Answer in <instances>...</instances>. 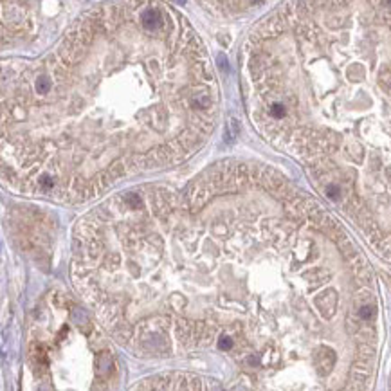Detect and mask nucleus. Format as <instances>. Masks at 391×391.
Listing matches in <instances>:
<instances>
[{"instance_id":"6","label":"nucleus","mask_w":391,"mask_h":391,"mask_svg":"<svg viewBox=\"0 0 391 391\" xmlns=\"http://www.w3.org/2000/svg\"><path fill=\"white\" fill-rule=\"evenodd\" d=\"M371 377V364L370 362H362V361H355L350 370V380H352V386L357 391H364L368 382H370Z\"/></svg>"},{"instance_id":"2","label":"nucleus","mask_w":391,"mask_h":391,"mask_svg":"<svg viewBox=\"0 0 391 391\" xmlns=\"http://www.w3.org/2000/svg\"><path fill=\"white\" fill-rule=\"evenodd\" d=\"M168 328H170V319L157 316V318L146 319L139 327L137 339L142 350H148L153 355H164L170 352V343H168Z\"/></svg>"},{"instance_id":"1","label":"nucleus","mask_w":391,"mask_h":391,"mask_svg":"<svg viewBox=\"0 0 391 391\" xmlns=\"http://www.w3.org/2000/svg\"><path fill=\"white\" fill-rule=\"evenodd\" d=\"M218 99L209 54L177 9L163 0L99 6L38 60H4V182L85 202L132 170L197 153Z\"/></svg>"},{"instance_id":"11","label":"nucleus","mask_w":391,"mask_h":391,"mask_svg":"<svg viewBox=\"0 0 391 391\" xmlns=\"http://www.w3.org/2000/svg\"><path fill=\"white\" fill-rule=\"evenodd\" d=\"M133 327L128 321H119L116 327L112 328V337L117 341L119 344H126L130 343V339L133 337Z\"/></svg>"},{"instance_id":"15","label":"nucleus","mask_w":391,"mask_h":391,"mask_svg":"<svg viewBox=\"0 0 391 391\" xmlns=\"http://www.w3.org/2000/svg\"><path fill=\"white\" fill-rule=\"evenodd\" d=\"M184 389L186 391H202V380H200L197 375H186Z\"/></svg>"},{"instance_id":"9","label":"nucleus","mask_w":391,"mask_h":391,"mask_svg":"<svg viewBox=\"0 0 391 391\" xmlns=\"http://www.w3.org/2000/svg\"><path fill=\"white\" fill-rule=\"evenodd\" d=\"M70 321H74L76 328L82 332V334H87V335L92 334V321L82 306H72V308H70Z\"/></svg>"},{"instance_id":"5","label":"nucleus","mask_w":391,"mask_h":391,"mask_svg":"<svg viewBox=\"0 0 391 391\" xmlns=\"http://www.w3.org/2000/svg\"><path fill=\"white\" fill-rule=\"evenodd\" d=\"M301 278L303 281L306 283L308 290H316V288L323 287V285H327L328 281L332 279V271L328 267H323V265H314L306 269V271L301 272Z\"/></svg>"},{"instance_id":"13","label":"nucleus","mask_w":391,"mask_h":391,"mask_svg":"<svg viewBox=\"0 0 391 391\" xmlns=\"http://www.w3.org/2000/svg\"><path fill=\"white\" fill-rule=\"evenodd\" d=\"M168 301H170V305H172V308L175 310V312H182V310L186 308V305H188V299H186V296H182L181 292L170 294Z\"/></svg>"},{"instance_id":"7","label":"nucleus","mask_w":391,"mask_h":391,"mask_svg":"<svg viewBox=\"0 0 391 391\" xmlns=\"http://www.w3.org/2000/svg\"><path fill=\"white\" fill-rule=\"evenodd\" d=\"M175 334L177 339L181 341L186 346H191V344L198 343V335H197V323L189 321V319H177L175 321Z\"/></svg>"},{"instance_id":"16","label":"nucleus","mask_w":391,"mask_h":391,"mask_svg":"<svg viewBox=\"0 0 391 391\" xmlns=\"http://www.w3.org/2000/svg\"><path fill=\"white\" fill-rule=\"evenodd\" d=\"M232 344H234L232 337L229 334H225V332H223V334L220 335V339H218V348L225 352V350H231L232 348Z\"/></svg>"},{"instance_id":"8","label":"nucleus","mask_w":391,"mask_h":391,"mask_svg":"<svg viewBox=\"0 0 391 391\" xmlns=\"http://www.w3.org/2000/svg\"><path fill=\"white\" fill-rule=\"evenodd\" d=\"M99 316H101V321H103L105 327L114 328L117 323L121 321V305L116 303V299L108 301V303H105V305L101 306Z\"/></svg>"},{"instance_id":"3","label":"nucleus","mask_w":391,"mask_h":391,"mask_svg":"<svg viewBox=\"0 0 391 391\" xmlns=\"http://www.w3.org/2000/svg\"><path fill=\"white\" fill-rule=\"evenodd\" d=\"M337 301H339V294L334 287L323 288L321 292L316 294L314 297V306L321 314L323 319H332L337 312Z\"/></svg>"},{"instance_id":"4","label":"nucleus","mask_w":391,"mask_h":391,"mask_svg":"<svg viewBox=\"0 0 391 391\" xmlns=\"http://www.w3.org/2000/svg\"><path fill=\"white\" fill-rule=\"evenodd\" d=\"M312 361H314V368L321 377H327V375L332 373L335 366V352L330 348V346H318L314 350V355H312Z\"/></svg>"},{"instance_id":"18","label":"nucleus","mask_w":391,"mask_h":391,"mask_svg":"<svg viewBox=\"0 0 391 391\" xmlns=\"http://www.w3.org/2000/svg\"><path fill=\"white\" fill-rule=\"evenodd\" d=\"M232 391H249V389H247V387H245V386H237Z\"/></svg>"},{"instance_id":"17","label":"nucleus","mask_w":391,"mask_h":391,"mask_svg":"<svg viewBox=\"0 0 391 391\" xmlns=\"http://www.w3.org/2000/svg\"><path fill=\"white\" fill-rule=\"evenodd\" d=\"M207 391H227V389L222 386L220 380H216V378H209V380H207Z\"/></svg>"},{"instance_id":"12","label":"nucleus","mask_w":391,"mask_h":391,"mask_svg":"<svg viewBox=\"0 0 391 391\" xmlns=\"http://www.w3.org/2000/svg\"><path fill=\"white\" fill-rule=\"evenodd\" d=\"M375 359V344L371 343H357V352H355V361L362 362H373Z\"/></svg>"},{"instance_id":"10","label":"nucleus","mask_w":391,"mask_h":391,"mask_svg":"<svg viewBox=\"0 0 391 391\" xmlns=\"http://www.w3.org/2000/svg\"><path fill=\"white\" fill-rule=\"evenodd\" d=\"M112 370V353L108 350L98 352L96 355V375L99 378H107Z\"/></svg>"},{"instance_id":"14","label":"nucleus","mask_w":391,"mask_h":391,"mask_svg":"<svg viewBox=\"0 0 391 391\" xmlns=\"http://www.w3.org/2000/svg\"><path fill=\"white\" fill-rule=\"evenodd\" d=\"M357 343H371L375 344V332L371 328H359V332L355 334Z\"/></svg>"}]
</instances>
